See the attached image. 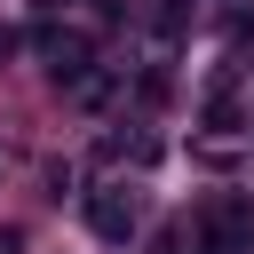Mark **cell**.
<instances>
[{"label": "cell", "instance_id": "obj_2", "mask_svg": "<svg viewBox=\"0 0 254 254\" xmlns=\"http://www.w3.org/2000/svg\"><path fill=\"white\" fill-rule=\"evenodd\" d=\"M32 40H40V56H48L56 87H79V79H87V40H79V32H56V24H40Z\"/></svg>", "mask_w": 254, "mask_h": 254}, {"label": "cell", "instance_id": "obj_5", "mask_svg": "<svg viewBox=\"0 0 254 254\" xmlns=\"http://www.w3.org/2000/svg\"><path fill=\"white\" fill-rule=\"evenodd\" d=\"M151 24H159V40H175V32L190 24V0H159V8H151Z\"/></svg>", "mask_w": 254, "mask_h": 254}, {"label": "cell", "instance_id": "obj_4", "mask_svg": "<svg viewBox=\"0 0 254 254\" xmlns=\"http://www.w3.org/2000/svg\"><path fill=\"white\" fill-rule=\"evenodd\" d=\"M214 214H222L230 254H254V198H214Z\"/></svg>", "mask_w": 254, "mask_h": 254}, {"label": "cell", "instance_id": "obj_1", "mask_svg": "<svg viewBox=\"0 0 254 254\" xmlns=\"http://www.w3.org/2000/svg\"><path fill=\"white\" fill-rule=\"evenodd\" d=\"M135 222H143V198H135L127 183H95V190H87V230H95V238L127 246V238H135Z\"/></svg>", "mask_w": 254, "mask_h": 254}, {"label": "cell", "instance_id": "obj_3", "mask_svg": "<svg viewBox=\"0 0 254 254\" xmlns=\"http://www.w3.org/2000/svg\"><path fill=\"white\" fill-rule=\"evenodd\" d=\"M198 119H206L214 135H238V127H246V111H238V64H230V71H222V79L206 87V103H198Z\"/></svg>", "mask_w": 254, "mask_h": 254}]
</instances>
